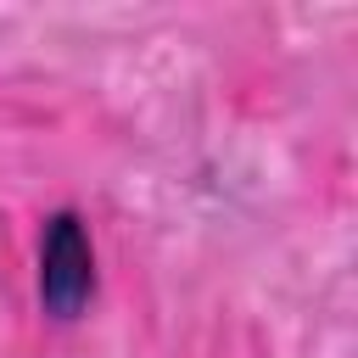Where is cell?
Returning a JSON list of instances; mask_svg holds the SVG:
<instances>
[{"label": "cell", "instance_id": "obj_1", "mask_svg": "<svg viewBox=\"0 0 358 358\" xmlns=\"http://www.w3.org/2000/svg\"><path fill=\"white\" fill-rule=\"evenodd\" d=\"M39 308L62 324H73L95 302V241L78 207H56L39 229V274H34Z\"/></svg>", "mask_w": 358, "mask_h": 358}]
</instances>
